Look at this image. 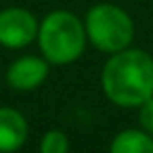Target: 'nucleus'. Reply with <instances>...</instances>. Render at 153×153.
<instances>
[{
	"mask_svg": "<svg viewBox=\"0 0 153 153\" xmlns=\"http://www.w3.org/2000/svg\"><path fill=\"white\" fill-rule=\"evenodd\" d=\"M101 84L117 107H140L153 97V57L130 46L113 53L103 67Z\"/></svg>",
	"mask_w": 153,
	"mask_h": 153,
	"instance_id": "1",
	"label": "nucleus"
},
{
	"mask_svg": "<svg viewBox=\"0 0 153 153\" xmlns=\"http://www.w3.org/2000/svg\"><path fill=\"white\" fill-rule=\"evenodd\" d=\"M86 27L69 11L48 13L38 27V46L42 57L53 65H69L78 61L86 46Z\"/></svg>",
	"mask_w": 153,
	"mask_h": 153,
	"instance_id": "2",
	"label": "nucleus"
},
{
	"mask_svg": "<svg viewBox=\"0 0 153 153\" xmlns=\"http://www.w3.org/2000/svg\"><path fill=\"white\" fill-rule=\"evenodd\" d=\"M86 36L90 44L103 53H120L132 44L134 38V23L130 15L109 2L94 4L84 19Z\"/></svg>",
	"mask_w": 153,
	"mask_h": 153,
	"instance_id": "3",
	"label": "nucleus"
},
{
	"mask_svg": "<svg viewBox=\"0 0 153 153\" xmlns=\"http://www.w3.org/2000/svg\"><path fill=\"white\" fill-rule=\"evenodd\" d=\"M38 19L25 9L0 11V44L7 48H25L38 38Z\"/></svg>",
	"mask_w": 153,
	"mask_h": 153,
	"instance_id": "4",
	"label": "nucleus"
},
{
	"mask_svg": "<svg viewBox=\"0 0 153 153\" xmlns=\"http://www.w3.org/2000/svg\"><path fill=\"white\" fill-rule=\"evenodd\" d=\"M46 78H48V61L44 57H34V55L19 57L7 69V84L19 92L38 88L40 84H44Z\"/></svg>",
	"mask_w": 153,
	"mask_h": 153,
	"instance_id": "5",
	"label": "nucleus"
},
{
	"mask_svg": "<svg viewBox=\"0 0 153 153\" xmlns=\"http://www.w3.org/2000/svg\"><path fill=\"white\" fill-rule=\"evenodd\" d=\"M27 122L21 111L0 107V153H15L27 140Z\"/></svg>",
	"mask_w": 153,
	"mask_h": 153,
	"instance_id": "6",
	"label": "nucleus"
},
{
	"mask_svg": "<svg viewBox=\"0 0 153 153\" xmlns=\"http://www.w3.org/2000/svg\"><path fill=\"white\" fill-rule=\"evenodd\" d=\"M109 153H153V136L145 130H122L113 136Z\"/></svg>",
	"mask_w": 153,
	"mask_h": 153,
	"instance_id": "7",
	"label": "nucleus"
},
{
	"mask_svg": "<svg viewBox=\"0 0 153 153\" xmlns=\"http://www.w3.org/2000/svg\"><path fill=\"white\" fill-rule=\"evenodd\" d=\"M40 153H69V140L61 130H48L40 140Z\"/></svg>",
	"mask_w": 153,
	"mask_h": 153,
	"instance_id": "8",
	"label": "nucleus"
},
{
	"mask_svg": "<svg viewBox=\"0 0 153 153\" xmlns=\"http://www.w3.org/2000/svg\"><path fill=\"white\" fill-rule=\"evenodd\" d=\"M138 122H140V128L153 136V97L140 105V111H138Z\"/></svg>",
	"mask_w": 153,
	"mask_h": 153,
	"instance_id": "9",
	"label": "nucleus"
}]
</instances>
